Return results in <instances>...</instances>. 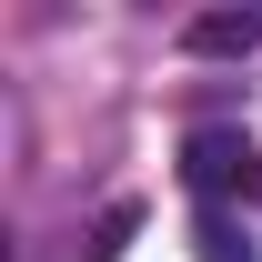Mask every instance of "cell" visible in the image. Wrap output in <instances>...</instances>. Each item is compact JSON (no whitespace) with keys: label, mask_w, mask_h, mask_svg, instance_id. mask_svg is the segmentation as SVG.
I'll return each instance as SVG.
<instances>
[{"label":"cell","mask_w":262,"mask_h":262,"mask_svg":"<svg viewBox=\"0 0 262 262\" xmlns=\"http://www.w3.org/2000/svg\"><path fill=\"white\" fill-rule=\"evenodd\" d=\"M252 171H262V151L242 141V131H222V121L182 141V182H192V192H232V182L252 192Z\"/></svg>","instance_id":"obj_1"},{"label":"cell","mask_w":262,"mask_h":262,"mask_svg":"<svg viewBox=\"0 0 262 262\" xmlns=\"http://www.w3.org/2000/svg\"><path fill=\"white\" fill-rule=\"evenodd\" d=\"M252 202H262V171H252Z\"/></svg>","instance_id":"obj_5"},{"label":"cell","mask_w":262,"mask_h":262,"mask_svg":"<svg viewBox=\"0 0 262 262\" xmlns=\"http://www.w3.org/2000/svg\"><path fill=\"white\" fill-rule=\"evenodd\" d=\"M131 232H141V202H111V212L91 222V262H111V252L131 242Z\"/></svg>","instance_id":"obj_4"},{"label":"cell","mask_w":262,"mask_h":262,"mask_svg":"<svg viewBox=\"0 0 262 262\" xmlns=\"http://www.w3.org/2000/svg\"><path fill=\"white\" fill-rule=\"evenodd\" d=\"M192 252H202V262H252V242H242L232 212H202V222H192Z\"/></svg>","instance_id":"obj_3"},{"label":"cell","mask_w":262,"mask_h":262,"mask_svg":"<svg viewBox=\"0 0 262 262\" xmlns=\"http://www.w3.org/2000/svg\"><path fill=\"white\" fill-rule=\"evenodd\" d=\"M182 51H202V61H232V51H262V10H202L192 31H182Z\"/></svg>","instance_id":"obj_2"}]
</instances>
